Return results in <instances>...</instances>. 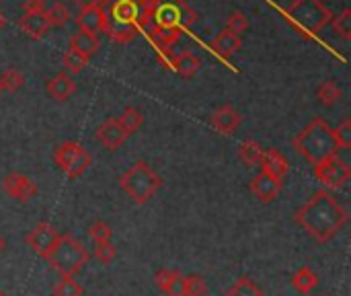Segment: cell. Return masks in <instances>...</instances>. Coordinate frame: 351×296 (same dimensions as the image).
Returning a JSON list of instances; mask_svg holds the SVG:
<instances>
[{"mask_svg":"<svg viewBox=\"0 0 351 296\" xmlns=\"http://www.w3.org/2000/svg\"><path fill=\"white\" fill-rule=\"evenodd\" d=\"M298 227H302L315 241H331L350 220L348 210L327 190H319L302 208L294 214Z\"/></svg>","mask_w":351,"mask_h":296,"instance_id":"1","label":"cell"},{"mask_svg":"<svg viewBox=\"0 0 351 296\" xmlns=\"http://www.w3.org/2000/svg\"><path fill=\"white\" fill-rule=\"evenodd\" d=\"M292 144L313 165L325 161L327 157H333L337 152V148H339L335 138H333L331 126L321 117L311 119L308 126L302 132H298V136L294 138Z\"/></svg>","mask_w":351,"mask_h":296,"instance_id":"2","label":"cell"},{"mask_svg":"<svg viewBox=\"0 0 351 296\" xmlns=\"http://www.w3.org/2000/svg\"><path fill=\"white\" fill-rule=\"evenodd\" d=\"M101 8L105 14V33L113 41L128 43L136 37V19L140 12L136 0H103Z\"/></svg>","mask_w":351,"mask_h":296,"instance_id":"3","label":"cell"},{"mask_svg":"<svg viewBox=\"0 0 351 296\" xmlns=\"http://www.w3.org/2000/svg\"><path fill=\"white\" fill-rule=\"evenodd\" d=\"M88 258L90 255L82 247V243L76 237L64 233L58 237L51 253L47 255V262L62 278H74L88 264Z\"/></svg>","mask_w":351,"mask_h":296,"instance_id":"4","label":"cell"},{"mask_svg":"<svg viewBox=\"0 0 351 296\" xmlns=\"http://www.w3.org/2000/svg\"><path fill=\"white\" fill-rule=\"evenodd\" d=\"M119 187L142 206L162 187V177L148 163L138 161L119 177Z\"/></svg>","mask_w":351,"mask_h":296,"instance_id":"5","label":"cell"},{"mask_svg":"<svg viewBox=\"0 0 351 296\" xmlns=\"http://www.w3.org/2000/svg\"><path fill=\"white\" fill-rule=\"evenodd\" d=\"M331 10L321 0H294L286 8V19L300 31V35L306 37H315L331 21Z\"/></svg>","mask_w":351,"mask_h":296,"instance_id":"6","label":"cell"},{"mask_svg":"<svg viewBox=\"0 0 351 296\" xmlns=\"http://www.w3.org/2000/svg\"><path fill=\"white\" fill-rule=\"evenodd\" d=\"M53 161L70 179L80 177L93 163L86 148L80 142H74V140H66V142L58 144L56 150H53Z\"/></svg>","mask_w":351,"mask_h":296,"instance_id":"7","label":"cell"},{"mask_svg":"<svg viewBox=\"0 0 351 296\" xmlns=\"http://www.w3.org/2000/svg\"><path fill=\"white\" fill-rule=\"evenodd\" d=\"M195 21V12L185 0H162L152 10V23L158 29H181Z\"/></svg>","mask_w":351,"mask_h":296,"instance_id":"8","label":"cell"},{"mask_svg":"<svg viewBox=\"0 0 351 296\" xmlns=\"http://www.w3.org/2000/svg\"><path fill=\"white\" fill-rule=\"evenodd\" d=\"M315 177L329 190H339L343 187L351 177V169L348 167L346 161H341L337 155L333 157H327L325 161L317 163L315 169H313Z\"/></svg>","mask_w":351,"mask_h":296,"instance_id":"9","label":"cell"},{"mask_svg":"<svg viewBox=\"0 0 351 296\" xmlns=\"http://www.w3.org/2000/svg\"><path fill=\"white\" fill-rule=\"evenodd\" d=\"M58 233H56V229L49 225V223H39L29 235H27V245L37 253V255H41V258H45L47 260V255L51 253V249H53V245H56V241H58Z\"/></svg>","mask_w":351,"mask_h":296,"instance_id":"10","label":"cell"},{"mask_svg":"<svg viewBox=\"0 0 351 296\" xmlns=\"http://www.w3.org/2000/svg\"><path fill=\"white\" fill-rule=\"evenodd\" d=\"M2 190L10 198H14L19 202H29L31 198L37 196V185L27 175H23V173H10V175H6L2 179Z\"/></svg>","mask_w":351,"mask_h":296,"instance_id":"11","label":"cell"},{"mask_svg":"<svg viewBox=\"0 0 351 296\" xmlns=\"http://www.w3.org/2000/svg\"><path fill=\"white\" fill-rule=\"evenodd\" d=\"M128 138H130V134L123 130V126L117 122V117H111V119H107L105 124H101L97 128V140H99V144H103L109 150H117Z\"/></svg>","mask_w":351,"mask_h":296,"instance_id":"12","label":"cell"},{"mask_svg":"<svg viewBox=\"0 0 351 296\" xmlns=\"http://www.w3.org/2000/svg\"><path fill=\"white\" fill-rule=\"evenodd\" d=\"M154 284L167 296H185V276L177 270L162 268L154 274Z\"/></svg>","mask_w":351,"mask_h":296,"instance_id":"13","label":"cell"},{"mask_svg":"<svg viewBox=\"0 0 351 296\" xmlns=\"http://www.w3.org/2000/svg\"><path fill=\"white\" fill-rule=\"evenodd\" d=\"M259 167H261V173L278 179V181H284L286 175H288V161L286 157L276 150V148H269V150H263L261 155V161H259Z\"/></svg>","mask_w":351,"mask_h":296,"instance_id":"14","label":"cell"},{"mask_svg":"<svg viewBox=\"0 0 351 296\" xmlns=\"http://www.w3.org/2000/svg\"><path fill=\"white\" fill-rule=\"evenodd\" d=\"M249 190L253 192V196H257L261 202L267 204V202H274V200L278 198V194H280V190H282V181L269 177V175H265V173H259V175L253 177Z\"/></svg>","mask_w":351,"mask_h":296,"instance_id":"15","label":"cell"},{"mask_svg":"<svg viewBox=\"0 0 351 296\" xmlns=\"http://www.w3.org/2000/svg\"><path fill=\"white\" fill-rule=\"evenodd\" d=\"M76 23L80 27V31L84 33H101L105 31V14H103V8L101 6H88V8H80L78 16H76Z\"/></svg>","mask_w":351,"mask_h":296,"instance_id":"16","label":"cell"},{"mask_svg":"<svg viewBox=\"0 0 351 296\" xmlns=\"http://www.w3.org/2000/svg\"><path fill=\"white\" fill-rule=\"evenodd\" d=\"M241 45H243V43H241V37L224 29V31H220V33L212 39L210 49H212L218 58L228 60V58H232V56L241 49Z\"/></svg>","mask_w":351,"mask_h":296,"instance_id":"17","label":"cell"},{"mask_svg":"<svg viewBox=\"0 0 351 296\" xmlns=\"http://www.w3.org/2000/svg\"><path fill=\"white\" fill-rule=\"evenodd\" d=\"M212 126H214L216 132L228 136V134H232L241 126V113L232 105H224V107H220L212 115Z\"/></svg>","mask_w":351,"mask_h":296,"instance_id":"18","label":"cell"},{"mask_svg":"<svg viewBox=\"0 0 351 296\" xmlns=\"http://www.w3.org/2000/svg\"><path fill=\"white\" fill-rule=\"evenodd\" d=\"M45 91H47V95H49L51 99H56V101H66V99L76 91V84H74V80H72L70 74L62 72V74L51 76V78L45 82Z\"/></svg>","mask_w":351,"mask_h":296,"instance_id":"19","label":"cell"},{"mask_svg":"<svg viewBox=\"0 0 351 296\" xmlns=\"http://www.w3.org/2000/svg\"><path fill=\"white\" fill-rule=\"evenodd\" d=\"M19 27L23 29V33H27L31 39H39L45 35V31L49 29V23L45 19L43 12H33V14H23L19 19Z\"/></svg>","mask_w":351,"mask_h":296,"instance_id":"20","label":"cell"},{"mask_svg":"<svg viewBox=\"0 0 351 296\" xmlns=\"http://www.w3.org/2000/svg\"><path fill=\"white\" fill-rule=\"evenodd\" d=\"M99 45H101L99 43V37L93 35V33L78 31V33H74L70 37V49H74V52H78V54H82L86 58H90L93 54H97Z\"/></svg>","mask_w":351,"mask_h":296,"instance_id":"21","label":"cell"},{"mask_svg":"<svg viewBox=\"0 0 351 296\" xmlns=\"http://www.w3.org/2000/svg\"><path fill=\"white\" fill-rule=\"evenodd\" d=\"M317 284H319V276H317L315 270H311L308 266L300 268V270L292 276V286H294V291L300 293V295L313 293V291L317 288Z\"/></svg>","mask_w":351,"mask_h":296,"instance_id":"22","label":"cell"},{"mask_svg":"<svg viewBox=\"0 0 351 296\" xmlns=\"http://www.w3.org/2000/svg\"><path fill=\"white\" fill-rule=\"evenodd\" d=\"M171 68L177 70L183 78H191L199 70V60L191 52H181L173 58Z\"/></svg>","mask_w":351,"mask_h":296,"instance_id":"23","label":"cell"},{"mask_svg":"<svg viewBox=\"0 0 351 296\" xmlns=\"http://www.w3.org/2000/svg\"><path fill=\"white\" fill-rule=\"evenodd\" d=\"M261 155H263L261 144L255 142V140H251V138H247V140H243V142L239 144V157H241V161H243L247 167L259 165Z\"/></svg>","mask_w":351,"mask_h":296,"instance_id":"24","label":"cell"},{"mask_svg":"<svg viewBox=\"0 0 351 296\" xmlns=\"http://www.w3.org/2000/svg\"><path fill=\"white\" fill-rule=\"evenodd\" d=\"M43 14L49 23V27H62L70 21V10L64 2H53L51 6H47L43 10Z\"/></svg>","mask_w":351,"mask_h":296,"instance_id":"25","label":"cell"},{"mask_svg":"<svg viewBox=\"0 0 351 296\" xmlns=\"http://www.w3.org/2000/svg\"><path fill=\"white\" fill-rule=\"evenodd\" d=\"M88 64V58L74 52V49H68L64 56H62V66L66 70V74H80Z\"/></svg>","mask_w":351,"mask_h":296,"instance_id":"26","label":"cell"},{"mask_svg":"<svg viewBox=\"0 0 351 296\" xmlns=\"http://www.w3.org/2000/svg\"><path fill=\"white\" fill-rule=\"evenodd\" d=\"M317 97L323 105L331 107L341 99V87L335 80H325L319 89H317Z\"/></svg>","mask_w":351,"mask_h":296,"instance_id":"27","label":"cell"},{"mask_svg":"<svg viewBox=\"0 0 351 296\" xmlns=\"http://www.w3.org/2000/svg\"><path fill=\"white\" fill-rule=\"evenodd\" d=\"M117 122H119V124L123 126V130L132 136V134L142 126L144 115H142V111L136 109V107H125V109L121 111V115L117 117Z\"/></svg>","mask_w":351,"mask_h":296,"instance_id":"28","label":"cell"},{"mask_svg":"<svg viewBox=\"0 0 351 296\" xmlns=\"http://www.w3.org/2000/svg\"><path fill=\"white\" fill-rule=\"evenodd\" d=\"M23 84H25V76H23L16 68H6V70L0 74V87H2V91L16 93Z\"/></svg>","mask_w":351,"mask_h":296,"instance_id":"29","label":"cell"},{"mask_svg":"<svg viewBox=\"0 0 351 296\" xmlns=\"http://www.w3.org/2000/svg\"><path fill=\"white\" fill-rule=\"evenodd\" d=\"M226 296H265L263 295V291L251 280V278H241V280H237L232 286H230V291L226 293Z\"/></svg>","mask_w":351,"mask_h":296,"instance_id":"30","label":"cell"},{"mask_svg":"<svg viewBox=\"0 0 351 296\" xmlns=\"http://www.w3.org/2000/svg\"><path fill=\"white\" fill-rule=\"evenodd\" d=\"M208 295V284L202 276L191 274L185 276V296H206Z\"/></svg>","mask_w":351,"mask_h":296,"instance_id":"31","label":"cell"},{"mask_svg":"<svg viewBox=\"0 0 351 296\" xmlns=\"http://www.w3.org/2000/svg\"><path fill=\"white\" fill-rule=\"evenodd\" d=\"M53 296H82V286L74 278H62L53 286Z\"/></svg>","mask_w":351,"mask_h":296,"instance_id":"32","label":"cell"},{"mask_svg":"<svg viewBox=\"0 0 351 296\" xmlns=\"http://www.w3.org/2000/svg\"><path fill=\"white\" fill-rule=\"evenodd\" d=\"M88 237H90L95 243H105V241H111L113 231H111V227H109L105 220H97L95 225H90V229H88Z\"/></svg>","mask_w":351,"mask_h":296,"instance_id":"33","label":"cell"},{"mask_svg":"<svg viewBox=\"0 0 351 296\" xmlns=\"http://www.w3.org/2000/svg\"><path fill=\"white\" fill-rule=\"evenodd\" d=\"M333 29H335V33H337L341 39H350L351 37V10L350 8H346L341 14H337V16L333 19Z\"/></svg>","mask_w":351,"mask_h":296,"instance_id":"34","label":"cell"},{"mask_svg":"<svg viewBox=\"0 0 351 296\" xmlns=\"http://www.w3.org/2000/svg\"><path fill=\"white\" fill-rule=\"evenodd\" d=\"M117 255V249L113 247L111 241H105V243H95V258L99 260V264L103 266H109Z\"/></svg>","mask_w":351,"mask_h":296,"instance_id":"35","label":"cell"},{"mask_svg":"<svg viewBox=\"0 0 351 296\" xmlns=\"http://www.w3.org/2000/svg\"><path fill=\"white\" fill-rule=\"evenodd\" d=\"M333 138L337 142L339 148H348L351 146V119H343L335 130H333Z\"/></svg>","mask_w":351,"mask_h":296,"instance_id":"36","label":"cell"},{"mask_svg":"<svg viewBox=\"0 0 351 296\" xmlns=\"http://www.w3.org/2000/svg\"><path fill=\"white\" fill-rule=\"evenodd\" d=\"M247 27H249V19H247V14H245V12L237 10V12H232V14L228 16L226 31H230V33L239 35V33H243Z\"/></svg>","mask_w":351,"mask_h":296,"instance_id":"37","label":"cell"},{"mask_svg":"<svg viewBox=\"0 0 351 296\" xmlns=\"http://www.w3.org/2000/svg\"><path fill=\"white\" fill-rule=\"evenodd\" d=\"M45 2L43 0H23V14H33V12H43Z\"/></svg>","mask_w":351,"mask_h":296,"instance_id":"38","label":"cell"},{"mask_svg":"<svg viewBox=\"0 0 351 296\" xmlns=\"http://www.w3.org/2000/svg\"><path fill=\"white\" fill-rule=\"evenodd\" d=\"M72 2L80 8H88V6H101L103 0H72Z\"/></svg>","mask_w":351,"mask_h":296,"instance_id":"39","label":"cell"},{"mask_svg":"<svg viewBox=\"0 0 351 296\" xmlns=\"http://www.w3.org/2000/svg\"><path fill=\"white\" fill-rule=\"evenodd\" d=\"M138 2V6H142V8H150V10H154L162 0H136Z\"/></svg>","mask_w":351,"mask_h":296,"instance_id":"40","label":"cell"},{"mask_svg":"<svg viewBox=\"0 0 351 296\" xmlns=\"http://www.w3.org/2000/svg\"><path fill=\"white\" fill-rule=\"evenodd\" d=\"M4 247H6V241H4V237L0 235V253L4 251Z\"/></svg>","mask_w":351,"mask_h":296,"instance_id":"41","label":"cell"},{"mask_svg":"<svg viewBox=\"0 0 351 296\" xmlns=\"http://www.w3.org/2000/svg\"><path fill=\"white\" fill-rule=\"evenodd\" d=\"M4 25H6V16H4V14L0 12V29H2Z\"/></svg>","mask_w":351,"mask_h":296,"instance_id":"42","label":"cell"},{"mask_svg":"<svg viewBox=\"0 0 351 296\" xmlns=\"http://www.w3.org/2000/svg\"><path fill=\"white\" fill-rule=\"evenodd\" d=\"M0 296H6V295H4V293H0Z\"/></svg>","mask_w":351,"mask_h":296,"instance_id":"43","label":"cell"},{"mask_svg":"<svg viewBox=\"0 0 351 296\" xmlns=\"http://www.w3.org/2000/svg\"><path fill=\"white\" fill-rule=\"evenodd\" d=\"M0 93H2V87H0Z\"/></svg>","mask_w":351,"mask_h":296,"instance_id":"44","label":"cell"}]
</instances>
